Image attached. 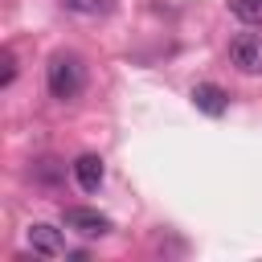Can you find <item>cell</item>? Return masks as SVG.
Masks as SVG:
<instances>
[{
	"label": "cell",
	"instance_id": "obj_6",
	"mask_svg": "<svg viewBox=\"0 0 262 262\" xmlns=\"http://www.w3.org/2000/svg\"><path fill=\"white\" fill-rule=\"evenodd\" d=\"M102 176H106V168H102V160L98 156H78L74 160V180H78V188L82 192H98V184H102Z\"/></svg>",
	"mask_w": 262,
	"mask_h": 262
},
{
	"label": "cell",
	"instance_id": "obj_9",
	"mask_svg": "<svg viewBox=\"0 0 262 262\" xmlns=\"http://www.w3.org/2000/svg\"><path fill=\"white\" fill-rule=\"evenodd\" d=\"M16 82V57H12V49H4V78H0V86H12Z\"/></svg>",
	"mask_w": 262,
	"mask_h": 262
},
{
	"label": "cell",
	"instance_id": "obj_5",
	"mask_svg": "<svg viewBox=\"0 0 262 262\" xmlns=\"http://www.w3.org/2000/svg\"><path fill=\"white\" fill-rule=\"evenodd\" d=\"M192 102H196V111L209 115V119H221V115L229 111V94H225L221 86H213V82L192 86Z\"/></svg>",
	"mask_w": 262,
	"mask_h": 262
},
{
	"label": "cell",
	"instance_id": "obj_8",
	"mask_svg": "<svg viewBox=\"0 0 262 262\" xmlns=\"http://www.w3.org/2000/svg\"><path fill=\"white\" fill-rule=\"evenodd\" d=\"M66 12H78V16H102L111 12V0H61Z\"/></svg>",
	"mask_w": 262,
	"mask_h": 262
},
{
	"label": "cell",
	"instance_id": "obj_7",
	"mask_svg": "<svg viewBox=\"0 0 262 262\" xmlns=\"http://www.w3.org/2000/svg\"><path fill=\"white\" fill-rule=\"evenodd\" d=\"M229 12L246 25H262V0H229Z\"/></svg>",
	"mask_w": 262,
	"mask_h": 262
},
{
	"label": "cell",
	"instance_id": "obj_1",
	"mask_svg": "<svg viewBox=\"0 0 262 262\" xmlns=\"http://www.w3.org/2000/svg\"><path fill=\"white\" fill-rule=\"evenodd\" d=\"M45 86H49V94L57 98V102H74L78 94H82V86H86V66H82V57L78 53H53L49 57V66H45Z\"/></svg>",
	"mask_w": 262,
	"mask_h": 262
},
{
	"label": "cell",
	"instance_id": "obj_2",
	"mask_svg": "<svg viewBox=\"0 0 262 262\" xmlns=\"http://www.w3.org/2000/svg\"><path fill=\"white\" fill-rule=\"evenodd\" d=\"M61 221H66V229H74V233H82V237H106V233L115 229L106 213L86 209V205H70V209H61Z\"/></svg>",
	"mask_w": 262,
	"mask_h": 262
},
{
	"label": "cell",
	"instance_id": "obj_3",
	"mask_svg": "<svg viewBox=\"0 0 262 262\" xmlns=\"http://www.w3.org/2000/svg\"><path fill=\"white\" fill-rule=\"evenodd\" d=\"M229 61L242 74H262V33H237L229 41Z\"/></svg>",
	"mask_w": 262,
	"mask_h": 262
},
{
	"label": "cell",
	"instance_id": "obj_4",
	"mask_svg": "<svg viewBox=\"0 0 262 262\" xmlns=\"http://www.w3.org/2000/svg\"><path fill=\"white\" fill-rule=\"evenodd\" d=\"M25 237H29V250L41 254V258H61V254H66V237H61V229H53V225H45V221H33Z\"/></svg>",
	"mask_w": 262,
	"mask_h": 262
}]
</instances>
